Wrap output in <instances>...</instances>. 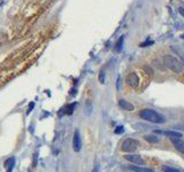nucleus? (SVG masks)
Returning <instances> with one entry per match:
<instances>
[{
  "instance_id": "obj_7",
  "label": "nucleus",
  "mask_w": 184,
  "mask_h": 172,
  "mask_svg": "<svg viewBox=\"0 0 184 172\" xmlns=\"http://www.w3.org/2000/svg\"><path fill=\"white\" fill-rule=\"evenodd\" d=\"M127 83H128L129 86H131V87H137L138 84H139V77L137 75V72H135V71L130 72L127 76Z\"/></svg>"
},
{
  "instance_id": "obj_9",
  "label": "nucleus",
  "mask_w": 184,
  "mask_h": 172,
  "mask_svg": "<svg viewBox=\"0 0 184 172\" xmlns=\"http://www.w3.org/2000/svg\"><path fill=\"white\" fill-rule=\"evenodd\" d=\"M119 106H120L122 109L127 110V111H132V110L135 109L133 104H132V103H130V102H129V101H127V100H124V99H121V100H119Z\"/></svg>"
},
{
  "instance_id": "obj_15",
  "label": "nucleus",
  "mask_w": 184,
  "mask_h": 172,
  "mask_svg": "<svg viewBox=\"0 0 184 172\" xmlns=\"http://www.w3.org/2000/svg\"><path fill=\"white\" fill-rule=\"evenodd\" d=\"M99 81H100L101 84H104V83H105V72H104V70H101V71H100V75H99Z\"/></svg>"
},
{
  "instance_id": "obj_2",
  "label": "nucleus",
  "mask_w": 184,
  "mask_h": 172,
  "mask_svg": "<svg viewBox=\"0 0 184 172\" xmlns=\"http://www.w3.org/2000/svg\"><path fill=\"white\" fill-rule=\"evenodd\" d=\"M164 63L169 70H171L176 74H181L183 71V65L181 64V62L176 57H174L173 55H165L164 56Z\"/></svg>"
},
{
  "instance_id": "obj_13",
  "label": "nucleus",
  "mask_w": 184,
  "mask_h": 172,
  "mask_svg": "<svg viewBox=\"0 0 184 172\" xmlns=\"http://www.w3.org/2000/svg\"><path fill=\"white\" fill-rule=\"evenodd\" d=\"M123 41H124V37L122 36L121 38L117 40V42H116V47H115V51H116V52H121L122 46H123Z\"/></svg>"
},
{
  "instance_id": "obj_6",
  "label": "nucleus",
  "mask_w": 184,
  "mask_h": 172,
  "mask_svg": "<svg viewBox=\"0 0 184 172\" xmlns=\"http://www.w3.org/2000/svg\"><path fill=\"white\" fill-rule=\"evenodd\" d=\"M82 148V140H81V134H79V131L76 130L74 132V138H73V149L78 153Z\"/></svg>"
},
{
  "instance_id": "obj_11",
  "label": "nucleus",
  "mask_w": 184,
  "mask_h": 172,
  "mask_svg": "<svg viewBox=\"0 0 184 172\" xmlns=\"http://www.w3.org/2000/svg\"><path fill=\"white\" fill-rule=\"evenodd\" d=\"M14 164H15V158H8L5 162V166H6V172H12V170L14 169Z\"/></svg>"
},
{
  "instance_id": "obj_20",
  "label": "nucleus",
  "mask_w": 184,
  "mask_h": 172,
  "mask_svg": "<svg viewBox=\"0 0 184 172\" xmlns=\"http://www.w3.org/2000/svg\"><path fill=\"white\" fill-rule=\"evenodd\" d=\"M37 164V154H35V157H34V166H36Z\"/></svg>"
},
{
  "instance_id": "obj_8",
  "label": "nucleus",
  "mask_w": 184,
  "mask_h": 172,
  "mask_svg": "<svg viewBox=\"0 0 184 172\" xmlns=\"http://www.w3.org/2000/svg\"><path fill=\"white\" fill-rule=\"evenodd\" d=\"M170 140H171L175 149L181 154H184V140H182L181 138L180 139H170Z\"/></svg>"
},
{
  "instance_id": "obj_17",
  "label": "nucleus",
  "mask_w": 184,
  "mask_h": 172,
  "mask_svg": "<svg viewBox=\"0 0 184 172\" xmlns=\"http://www.w3.org/2000/svg\"><path fill=\"white\" fill-rule=\"evenodd\" d=\"M123 126H117L116 129H115V133L116 134H121V133H123Z\"/></svg>"
},
{
  "instance_id": "obj_1",
  "label": "nucleus",
  "mask_w": 184,
  "mask_h": 172,
  "mask_svg": "<svg viewBox=\"0 0 184 172\" xmlns=\"http://www.w3.org/2000/svg\"><path fill=\"white\" fill-rule=\"evenodd\" d=\"M139 117L144 120L154 123V124H162L166 122L165 116H162L161 114H159L158 111L153 110V109H143L139 113Z\"/></svg>"
},
{
  "instance_id": "obj_18",
  "label": "nucleus",
  "mask_w": 184,
  "mask_h": 172,
  "mask_svg": "<svg viewBox=\"0 0 184 172\" xmlns=\"http://www.w3.org/2000/svg\"><path fill=\"white\" fill-rule=\"evenodd\" d=\"M99 170H100V165H99V163L97 162V163L94 164V166H93V170H92V172H99Z\"/></svg>"
},
{
  "instance_id": "obj_14",
  "label": "nucleus",
  "mask_w": 184,
  "mask_h": 172,
  "mask_svg": "<svg viewBox=\"0 0 184 172\" xmlns=\"http://www.w3.org/2000/svg\"><path fill=\"white\" fill-rule=\"evenodd\" d=\"M162 171L164 172H180V170L175 169V168H171V166H168V165H164L162 166Z\"/></svg>"
},
{
  "instance_id": "obj_4",
  "label": "nucleus",
  "mask_w": 184,
  "mask_h": 172,
  "mask_svg": "<svg viewBox=\"0 0 184 172\" xmlns=\"http://www.w3.org/2000/svg\"><path fill=\"white\" fill-rule=\"evenodd\" d=\"M154 133L168 136L169 139H180V138L183 136V134L181 133V132H177V131H170V130H155Z\"/></svg>"
},
{
  "instance_id": "obj_19",
  "label": "nucleus",
  "mask_w": 184,
  "mask_h": 172,
  "mask_svg": "<svg viewBox=\"0 0 184 172\" xmlns=\"http://www.w3.org/2000/svg\"><path fill=\"white\" fill-rule=\"evenodd\" d=\"M178 13L184 17V7H180V8H178Z\"/></svg>"
},
{
  "instance_id": "obj_3",
  "label": "nucleus",
  "mask_w": 184,
  "mask_h": 172,
  "mask_svg": "<svg viewBox=\"0 0 184 172\" xmlns=\"http://www.w3.org/2000/svg\"><path fill=\"white\" fill-rule=\"evenodd\" d=\"M138 148H139V142L135 139H131V138L126 139L121 145V149L126 153H132Z\"/></svg>"
},
{
  "instance_id": "obj_16",
  "label": "nucleus",
  "mask_w": 184,
  "mask_h": 172,
  "mask_svg": "<svg viewBox=\"0 0 184 172\" xmlns=\"http://www.w3.org/2000/svg\"><path fill=\"white\" fill-rule=\"evenodd\" d=\"M76 107V103H73V104H70L69 107H68V111H67V114L68 115H72L74 111V108Z\"/></svg>"
},
{
  "instance_id": "obj_10",
  "label": "nucleus",
  "mask_w": 184,
  "mask_h": 172,
  "mask_svg": "<svg viewBox=\"0 0 184 172\" xmlns=\"http://www.w3.org/2000/svg\"><path fill=\"white\" fill-rule=\"evenodd\" d=\"M128 169L130 171L133 172H155L152 169H147V168H140V166H136V165H130L128 166Z\"/></svg>"
},
{
  "instance_id": "obj_5",
  "label": "nucleus",
  "mask_w": 184,
  "mask_h": 172,
  "mask_svg": "<svg viewBox=\"0 0 184 172\" xmlns=\"http://www.w3.org/2000/svg\"><path fill=\"white\" fill-rule=\"evenodd\" d=\"M124 158L129 161L130 163L135 164V165H144L145 164V161L142 158L140 155H136V154H128L124 156Z\"/></svg>"
},
{
  "instance_id": "obj_12",
  "label": "nucleus",
  "mask_w": 184,
  "mask_h": 172,
  "mask_svg": "<svg viewBox=\"0 0 184 172\" xmlns=\"http://www.w3.org/2000/svg\"><path fill=\"white\" fill-rule=\"evenodd\" d=\"M145 140L151 142V143H158L159 142V138L155 135V134H148L145 135Z\"/></svg>"
}]
</instances>
